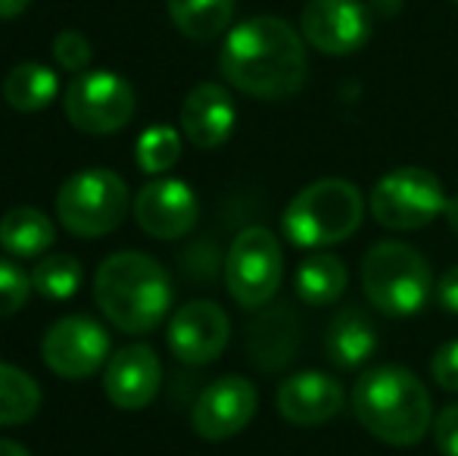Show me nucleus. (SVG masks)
Masks as SVG:
<instances>
[{"instance_id":"f257e3e1","label":"nucleus","mask_w":458,"mask_h":456,"mask_svg":"<svg viewBox=\"0 0 458 456\" xmlns=\"http://www.w3.org/2000/svg\"><path fill=\"white\" fill-rule=\"evenodd\" d=\"M218 69L237 91L250 98L287 100L306 85V41L284 19L253 16L225 35Z\"/></svg>"},{"instance_id":"f03ea898","label":"nucleus","mask_w":458,"mask_h":456,"mask_svg":"<svg viewBox=\"0 0 458 456\" xmlns=\"http://www.w3.org/2000/svg\"><path fill=\"white\" fill-rule=\"evenodd\" d=\"M352 413L371 438L390 447H411L434 428L430 391L403 366L368 369L352 388Z\"/></svg>"},{"instance_id":"7ed1b4c3","label":"nucleus","mask_w":458,"mask_h":456,"mask_svg":"<svg viewBox=\"0 0 458 456\" xmlns=\"http://www.w3.org/2000/svg\"><path fill=\"white\" fill-rule=\"evenodd\" d=\"M94 297L113 329L125 335H147L169 316L172 281L153 256L122 250L100 262L94 275Z\"/></svg>"},{"instance_id":"20e7f679","label":"nucleus","mask_w":458,"mask_h":456,"mask_svg":"<svg viewBox=\"0 0 458 456\" xmlns=\"http://www.w3.org/2000/svg\"><path fill=\"white\" fill-rule=\"evenodd\" d=\"M362 191L346 178H318L306 185L284 210L281 228L302 250H327L362 226Z\"/></svg>"},{"instance_id":"39448f33","label":"nucleus","mask_w":458,"mask_h":456,"mask_svg":"<svg viewBox=\"0 0 458 456\" xmlns=\"http://www.w3.org/2000/svg\"><path fill=\"white\" fill-rule=\"evenodd\" d=\"M437 281L430 262L411 244L380 241L362 260V291L384 316H415L428 306Z\"/></svg>"},{"instance_id":"423d86ee","label":"nucleus","mask_w":458,"mask_h":456,"mask_svg":"<svg viewBox=\"0 0 458 456\" xmlns=\"http://www.w3.org/2000/svg\"><path fill=\"white\" fill-rule=\"evenodd\" d=\"M128 185L109 169H85L63 182L56 216L75 237H103L128 213Z\"/></svg>"},{"instance_id":"0eeeda50","label":"nucleus","mask_w":458,"mask_h":456,"mask_svg":"<svg viewBox=\"0 0 458 456\" xmlns=\"http://www.w3.org/2000/svg\"><path fill=\"white\" fill-rule=\"evenodd\" d=\"M443 182L421 166H403L380 178L368 197L371 216L390 231H418L446 210Z\"/></svg>"},{"instance_id":"6e6552de","label":"nucleus","mask_w":458,"mask_h":456,"mask_svg":"<svg viewBox=\"0 0 458 456\" xmlns=\"http://www.w3.org/2000/svg\"><path fill=\"white\" fill-rule=\"evenodd\" d=\"M284 279L281 241L268 228L253 226L234 237L225 256V285L228 294L247 310L272 304Z\"/></svg>"},{"instance_id":"1a4fd4ad","label":"nucleus","mask_w":458,"mask_h":456,"mask_svg":"<svg viewBox=\"0 0 458 456\" xmlns=\"http://www.w3.org/2000/svg\"><path fill=\"white\" fill-rule=\"evenodd\" d=\"M66 119L85 134H113L134 116V88L109 69H88L63 94Z\"/></svg>"},{"instance_id":"9d476101","label":"nucleus","mask_w":458,"mask_h":456,"mask_svg":"<svg viewBox=\"0 0 458 456\" xmlns=\"http://www.w3.org/2000/svg\"><path fill=\"white\" fill-rule=\"evenodd\" d=\"M41 357L47 369L60 378L81 382V378L94 375L103 363H109L113 341H109V331L94 319L66 316L47 329L41 341Z\"/></svg>"},{"instance_id":"9b49d317","label":"nucleus","mask_w":458,"mask_h":456,"mask_svg":"<svg viewBox=\"0 0 458 456\" xmlns=\"http://www.w3.org/2000/svg\"><path fill=\"white\" fill-rule=\"evenodd\" d=\"M300 35L318 54L350 56L371 38V10L362 0H309L300 13Z\"/></svg>"},{"instance_id":"f8f14e48","label":"nucleus","mask_w":458,"mask_h":456,"mask_svg":"<svg viewBox=\"0 0 458 456\" xmlns=\"http://www.w3.org/2000/svg\"><path fill=\"white\" fill-rule=\"evenodd\" d=\"M259 391L243 375H222L197 397L191 426L206 441H228L253 422Z\"/></svg>"},{"instance_id":"ddd939ff","label":"nucleus","mask_w":458,"mask_h":456,"mask_svg":"<svg viewBox=\"0 0 458 456\" xmlns=\"http://www.w3.org/2000/svg\"><path fill=\"white\" fill-rule=\"evenodd\" d=\"M231 338L228 313L216 300H191L169 319V350L187 366H209L225 353Z\"/></svg>"},{"instance_id":"4468645a","label":"nucleus","mask_w":458,"mask_h":456,"mask_svg":"<svg viewBox=\"0 0 458 456\" xmlns=\"http://www.w3.org/2000/svg\"><path fill=\"white\" fill-rule=\"evenodd\" d=\"M134 219L157 241H175L197 226L199 203L182 178H150L134 197Z\"/></svg>"},{"instance_id":"2eb2a0df","label":"nucleus","mask_w":458,"mask_h":456,"mask_svg":"<svg viewBox=\"0 0 458 456\" xmlns=\"http://www.w3.org/2000/svg\"><path fill=\"white\" fill-rule=\"evenodd\" d=\"M163 384V363L147 344H128L115 350L103 372V391L119 409H144L157 400Z\"/></svg>"},{"instance_id":"dca6fc26","label":"nucleus","mask_w":458,"mask_h":456,"mask_svg":"<svg viewBox=\"0 0 458 456\" xmlns=\"http://www.w3.org/2000/svg\"><path fill=\"white\" fill-rule=\"evenodd\" d=\"M277 413L290 422V426H325L334 416L344 409L346 394L340 388L337 378H331L327 372H293L290 378H284L277 388Z\"/></svg>"},{"instance_id":"f3484780","label":"nucleus","mask_w":458,"mask_h":456,"mask_svg":"<svg viewBox=\"0 0 458 456\" xmlns=\"http://www.w3.org/2000/svg\"><path fill=\"white\" fill-rule=\"evenodd\" d=\"M237 125V110L231 94L216 82L191 88L182 104V128L184 138L199 151H216L231 138Z\"/></svg>"},{"instance_id":"a211bd4d","label":"nucleus","mask_w":458,"mask_h":456,"mask_svg":"<svg viewBox=\"0 0 458 456\" xmlns=\"http://www.w3.org/2000/svg\"><path fill=\"white\" fill-rule=\"evenodd\" d=\"M380 347V335L374 319L362 306H344L334 313L325 331V357L337 369H359Z\"/></svg>"},{"instance_id":"6ab92c4d","label":"nucleus","mask_w":458,"mask_h":456,"mask_svg":"<svg viewBox=\"0 0 458 456\" xmlns=\"http://www.w3.org/2000/svg\"><path fill=\"white\" fill-rule=\"evenodd\" d=\"M350 285V269L337 254L315 250L296 269V297L309 306H331L344 297Z\"/></svg>"},{"instance_id":"aec40b11","label":"nucleus","mask_w":458,"mask_h":456,"mask_svg":"<svg viewBox=\"0 0 458 456\" xmlns=\"http://www.w3.org/2000/svg\"><path fill=\"white\" fill-rule=\"evenodd\" d=\"M300 347V319L290 306H275L253 323V359L262 369H281L296 357Z\"/></svg>"},{"instance_id":"412c9836","label":"nucleus","mask_w":458,"mask_h":456,"mask_svg":"<svg viewBox=\"0 0 458 456\" xmlns=\"http://www.w3.org/2000/svg\"><path fill=\"white\" fill-rule=\"evenodd\" d=\"M54 237V222L38 207H13L0 219V247L10 256H19V260L41 256L44 250H50Z\"/></svg>"},{"instance_id":"4be33fe9","label":"nucleus","mask_w":458,"mask_h":456,"mask_svg":"<svg viewBox=\"0 0 458 456\" xmlns=\"http://www.w3.org/2000/svg\"><path fill=\"white\" fill-rule=\"evenodd\" d=\"M56 94H60V79H56V73L35 60L13 66L4 79V100L19 113L47 110Z\"/></svg>"},{"instance_id":"5701e85b","label":"nucleus","mask_w":458,"mask_h":456,"mask_svg":"<svg viewBox=\"0 0 458 456\" xmlns=\"http://www.w3.org/2000/svg\"><path fill=\"white\" fill-rule=\"evenodd\" d=\"M175 29L191 41H216L234 19L237 0H165Z\"/></svg>"},{"instance_id":"b1692460","label":"nucleus","mask_w":458,"mask_h":456,"mask_svg":"<svg viewBox=\"0 0 458 456\" xmlns=\"http://www.w3.org/2000/svg\"><path fill=\"white\" fill-rule=\"evenodd\" d=\"M41 407V388L29 372L0 363V426H22Z\"/></svg>"},{"instance_id":"393cba45","label":"nucleus","mask_w":458,"mask_h":456,"mask_svg":"<svg viewBox=\"0 0 458 456\" xmlns=\"http://www.w3.org/2000/svg\"><path fill=\"white\" fill-rule=\"evenodd\" d=\"M81 279H85L81 262L69 254H50L38 260L35 269H31V288L50 304H63V300L75 297Z\"/></svg>"},{"instance_id":"a878e982","label":"nucleus","mask_w":458,"mask_h":456,"mask_svg":"<svg viewBox=\"0 0 458 456\" xmlns=\"http://www.w3.org/2000/svg\"><path fill=\"white\" fill-rule=\"evenodd\" d=\"M182 157V134L172 125H150L138 138V166L147 176H163Z\"/></svg>"},{"instance_id":"bb28decb","label":"nucleus","mask_w":458,"mask_h":456,"mask_svg":"<svg viewBox=\"0 0 458 456\" xmlns=\"http://www.w3.org/2000/svg\"><path fill=\"white\" fill-rule=\"evenodd\" d=\"M31 275H25L13 260L0 256V319L19 313L31 297Z\"/></svg>"},{"instance_id":"cd10ccee","label":"nucleus","mask_w":458,"mask_h":456,"mask_svg":"<svg viewBox=\"0 0 458 456\" xmlns=\"http://www.w3.org/2000/svg\"><path fill=\"white\" fill-rule=\"evenodd\" d=\"M91 56H94L91 41H88L81 31L66 29L54 38V60H56V66L66 69V73H75V75L88 73Z\"/></svg>"},{"instance_id":"c85d7f7f","label":"nucleus","mask_w":458,"mask_h":456,"mask_svg":"<svg viewBox=\"0 0 458 456\" xmlns=\"http://www.w3.org/2000/svg\"><path fill=\"white\" fill-rule=\"evenodd\" d=\"M430 375L443 391L458 394V341H446L437 347L434 359H430Z\"/></svg>"},{"instance_id":"c756f323","label":"nucleus","mask_w":458,"mask_h":456,"mask_svg":"<svg viewBox=\"0 0 458 456\" xmlns=\"http://www.w3.org/2000/svg\"><path fill=\"white\" fill-rule=\"evenodd\" d=\"M434 444L443 456H458V403H449L434 416Z\"/></svg>"},{"instance_id":"7c9ffc66","label":"nucleus","mask_w":458,"mask_h":456,"mask_svg":"<svg viewBox=\"0 0 458 456\" xmlns=\"http://www.w3.org/2000/svg\"><path fill=\"white\" fill-rule=\"evenodd\" d=\"M434 297H437V304H440L443 310L455 313V316H458V266H453L449 272H443L440 279H437Z\"/></svg>"},{"instance_id":"2f4dec72","label":"nucleus","mask_w":458,"mask_h":456,"mask_svg":"<svg viewBox=\"0 0 458 456\" xmlns=\"http://www.w3.org/2000/svg\"><path fill=\"white\" fill-rule=\"evenodd\" d=\"M29 4L31 0H0V19H16V16H22L25 10H29Z\"/></svg>"},{"instance_id":"473e14b6","label":"nucleus","mask_w":458,"mask_h":456,"mask_svg":"<svg viewBox=\"0 0 458 456\" xmlns=\"http://www.w3.org/2000/svg\"><path fill=\"white\" fill-rule=\"evenodd\" d=\"M443 216H446V222H449V228L458 235V194L455 197H449L446 201V210H443Z\"/></svg>"},{"instance_id":"72a5a7b5","label":"nucleus","mask_w":458,"mask_h":456,"mask_svg":"<svg viewBox=\"0 0 458 456\" xmlns=\"http://www.w3.org/2000/svg\"><path fill=\"white\" fill-rule=\"evenodd\" d=\"M0 456H31V453L25 451L22 444H16V441H6V438H0Z\"/></svg>"},{"instance_id":"f704fd0d","label":"nucleus","mask_w":458,"mask_h":456,"mask_svg":"<svg viewBox=\"0 0 458 456\" xmlns=\"http://www.w3.org/2000/svg\"><path fill=\"white\" fill-rule=\"evenodd\" d=\"M455 4H458V0H455Z\"/></svg>"}]
</instances>
